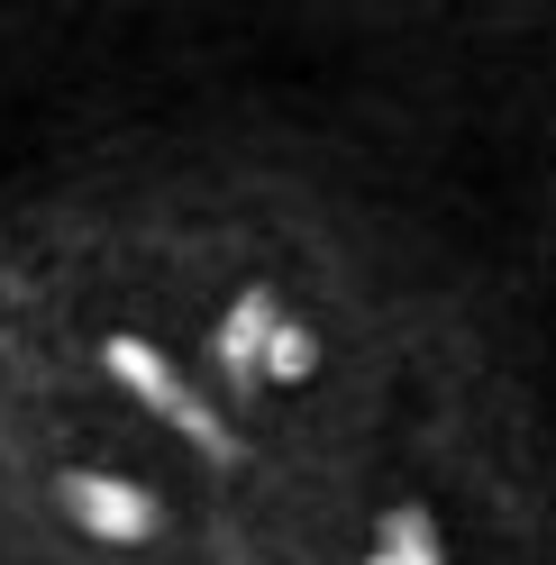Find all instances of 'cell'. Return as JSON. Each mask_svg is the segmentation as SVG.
Here are the masks:
<instances>
[{
    "mask_svg": "<svg viewBox=\"0 0 556 565\" xmlns=\"http://www.w3.org/2000/svg\"><path fill=\"white\" fill-rule=\"evenodd\" d=\"M100 365H110V374H119V383H128V393L147 402L156 419H173V429H183L201 456H211V466H237V456H247V447L228 438V419H220L211 402H201V393H192V383H183V374H173V365L156 356L147 338H100Z\"/></svg>",
    "mask_w": 556,
    "mask_h": 565,
    "instance_id": "obj_1",
    "label": "cell"
},
{
    "mask_svg": "<svg viewBox=\"0 0 556 565\" xmlns=\"http://www.w3.org/2000/svg\"><path fill=\"white\" fill-rule=\"evenodd\" d=\"M55 502L74 511L92 539H110V547H147V539H164V502H156V492H137V483H110V475H64V483H55Z\"/></svg>",
    "mask_w": 556,
    "mask_h": 565,
    "instance_id": "obj_2",
    "label": "cell"
},
{
    "mask_svg": "<svg viewBox=\"0 0 556 565\" xmlns=\"http://www.w3.org/2000/svg\"><path fill=\"white\" fill-rule=\"evenodd\" d=\"M274 329H284L274 292H265V282H247V292L228 301V320H220V365H228V383H256V374H265V347H274Z\"/></svg>",
    "mask_w": 556,
    "mask_h": 565,
    "instance_id": "obj_3",
    "label": "cell"
},
{
    "mask_svg": "<svg viewBox=\"0 0 556 565\" xmlns=\"http://www.w3.org/2000/svg\"><path fill=\"white\" fill-rule=\"evenodd\" d=\"M365 565H438V529H429V511H384Z\"/></svg>",
    "mask_w": 556,
    "mask_h": 565,
    "instance_id": "obj_4",
    "label": "cell"
},
{
    "mask_svg": "<svg viewBox=\"0 0 556 565\" xmlns=\"http://www.w3.org/2000/svg\"><path fill=\"white\" fill-rule=\"evenodd\" d=\"M310 365H320V338L284 320V329H274V347H265V374H274V383H301Z\"/></svg>",
    "mask_w": 556,
    "mask_h": 565,
    "instance_id": "obj_5",
    "label": "cell"
}]
</instances>
